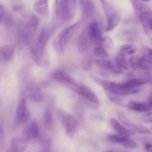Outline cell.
Here are the masks:
<instances>
[{"label":"cell","instance_id":"34","mask_svg":"<svg viewBox=\"0 0 152 152\" xmlns=\"http://www.w3.org/2000/svg\"><path fill=\"white\" fill-rule=\"evenodd\" d=\"M93 65V62L91 59H86L82 62V67L85 71H89Z\"/></svg>","mask_w":152,"mask_h":152},{"label":"cell","instance_id":"2","mask_svg":"<svg viewBox=\"0 0 152 152\" xmlns=\"http://www.w3.org/2000/svg\"><path fill=\"white\" fill-rule=\"evenodd\" d=\"M55 12L62 21H71L76 13V0H56Z\"/></svg>","mask_w":152,"mask_h":152},{"label":"cell","instance_id":"7","mask_svg":"<svg viewBox=\"0 0 152 152\" xmlns=\"http://www.w3.org/2000/svg\"><path fill=\"white\" fill-rule=\"evenodd\" d=\"M24 93L26 97L37 102H42L44 101V96L39 86L33 81L26 83Z\"/></svg>","mask_w":152,"mask_h":152},{"label":"cell","instance_id":"10","mask_svg":"<svg viewBox=\"0 0 152 152\" xmlns=\"http://www.w3.org/2000/svg\"><path fill=\"white\" fill-rule=\"evenodd\" d=\"M118 117L119 120L121 121V123L126 126H127L133 132L142 134H151V130L147 127H145L142 125L137 124V123H134L129 121V120H128L127 117H126V115L123 112L118 113Z\"/></svg>","mask_w":152,"mask_h":152},{"label":"cell","instance_id":"39","mask_svg":"<svg viewBox=\"0 0 152 152\" xmlns=\"http://www.w3.org/2000/svg\"><path fill=\"white\" fill-rule=\"evenodd\" d=\"M140 1H143V2H149V1H151V0H140Z\"/></svg>","mask_w":152,"mask_h":152},{"label":"cell","instance_id":"12","mask_svg":"<svg viewBox=\"0 0 152 152\" xmlns=\"http://www.w3.org/2000/svg\"><path fill=\"white\" fill-rule=\"evenodd\" d=\"M138 16L145 34L150 36L152 31V14L151 10L139 12Z\"/></svg>","mask_w":152,"mask_h":152},{"label":"cell","instance_id":"23","mask_svg":"<svg viewBox=\"0 0 152 152\" xmlns=\"http://www.w3.org/2000/svg\"><path fill=\"white\" fill-rule=\"evenodd\" d=\"M15 53L14 46L10 45H6L1 47V57L5 62H9L13 59Z\"/></svg>","mask_w":152,"mask_h":152},{"label":"cell","instance_id":"6","mask_svg":"<svg viewBox=\"0 0 152 152\" xmlns=\"http://www.w3.org/2000/svg\"><path fill=\"white\" fill-rule=\"evenodd\" d=\"M39 25V18L37 16H31L23 27L22 31V37L24 41H31L35 35Z\"/></svg>","mask_w":152,"mask_h":152},{"label":"cell","instance_id":"30","mask_svg":"<svg viewBox=\"0 0 152 152\" xmlns=\"http://www.w3.org/2000/svg\"><path fill=\"white\" fill-rule=\"evenodd\" d=\"M128 138H129V137L122 136V135L120 134H113L109 135V136L107 137V140H108L109 142H113V143L122 144L124 141H126Z\"/></svg>","mask_w":152,"mask_h":152},{"label":"cell","instance_id":"35","mask_svg":"<svg viewBox=\"0 0 152 152\" xmlns=\"http://www.w3.org/2000/svg\"><path fill=\"white\" fill-rule=\"evenodd\" d=\"M5 12H4V7L1 4H0V24L2 22V20L4 18Z\"/></svg>","mask_w":152,"mask_h":152},{"label":"cell","instance_id":"33","mask_svg":"<svg viewBox=\"0 0 152 152\" xmlns=\"http://www.w3.org/2000/svg\"><path fill=\"white\" fill-rule=\"evenodd\" d=\"M121 145H123L126 148H130V149H133V148H135L137 147L136 142L132 140H131L129 137L126 141H124Z\"/></svg>","mask_w":152,"mask_h":152},{"label":"cell","instance_id":"25","mask_svg":"<svg viewBox=\"0 0 152 152\" xmlns=\"http://www.w3.org/2000/svg\"><path fill=\"white\" fill-rule=\"evenodd\" d=\"M116 65L119 67L120 68H121L122 70H129V59L126 58V56L125 55H123V53H118L117 56H116Z\"/></svg>","mask_w":152,"mask_h":152},{"label":"cell","instance_id":"42","mask_svg":"<svg viewBox=\"0 0 152 152\" xmlns=\"http://www.w3.org/2000/svg\"><path fill=\"white\" fill-rule=\"evenodd\" d=\"M45 152H47V151H45Z\"/></svg>","mask_w":152,"mask_h":152},{"label":"cell","instance_id":"15","mask_svg":"<svg viewBox=\"0 0 152 152\" xmlns=\"http://www.w3.org/2000/svg\"><path fill=\"white\" fill-rule=\"evenodd\" d=\"M23 138L25 140H32L39 136V127L35 121H31L25 126L23 132Z\"/></svg>","mask_w":152,"mask_h":152},{"label":"cell","instance_id":"41","mask_svg":"<svg viewBox=\"0 0 152 152\" xmlns=\"http://www.w3.org/2000/svg\"><path fill=\"white\" fill-rule=\"evenodd\" d=\"M106 152H114V151H106Z\"/></svg>","mask_w":152,"mask_h":152},{"label":"cell","instance_id":"11","mask_svg":"<svg viewBox=\"0 0 152 152\" xmlns=\"http://www.w3.org/2000/svg\"><path fill=\"white\" fill-rule=\"evenodd\" d=\"M92 44L91 38L90 33H89L88 27H86L82 32L77 42V48L80 53H86L90 48Z\"/></svg>","mask_w":152,"mask_h":152},{"label":"cell","instance_id":"38","mask_svg":"<svg viewBox=\"0 0 152 152\" xmlns=\"http://www.w3.org/2000/svg\"><path fill=\"white\" fill-rule=\"evenodd\" d=\"M5 152H18V151H16V150H15L14 148H12V147H10V148H8V149H7Z\"/></svg>","mask_w":152,"mask_h":152},{"label":"cell","instance_id":"5","mask_svg":"<svg viewBox=\"0 0 152 152\" xmlns=\"http://www.w3.org/2000/svg\"><path fill=\"white\" fill-rule=\"evenodd\" d=\"M57 116L61 124L65 129V132L68 134V136L73 137L75 134L77 129H78V120L71 114L62 111H58Z\"/></svg>","mask_w":152,"mask_h":152},{"label":"cell","instance_id":"29","mask_svg":"<svg viewBox=\"0 0 152 152\" xmlns=\"http://www.w3.org/2000/svg\"><path fill=\"white\" fill-rule=\"evenodd\" d=\"M131 1H132L134 7L138 12L151 10H150L149 7H148V5H146L143 1H140V0H131Z\"/></svg>","mask_w":152,"mask_h":152},{"label":"cell","instance_id":"9","mask_svg":"<svg viewBox=\"0 0 152 152\" xmlns=\"http://www.w3.org/2000/svg\"><path fill=\"white\" fill-rule=\"evenodd\" d=\"M31 54L34 62L40 67L45 68L49 65L48 56L46 53L45 50H42L34 45L31 49Z\"/></svg>","mask_w":152,"mask_h":152},{"label":"cell","instance_id":"32","mask_svg":"<svg viewBox=\"0 0 152 152\" xmlns=\"http://www.w3.org/2000/svg\"><path fill=\"white\" fill-rule=\"evenodd\" d=\"M100 45H101L104 46L105 48H108V49H113L114 47V44L113 40L108 37H102Z\"/></svg>","mask_w":152,"mask_h":152},{"label":"cell","instance_id":"28","mask_svg":"<svg viewBox=\"0 0 152 152\" xmlns=\"http://www.w3.org/2000/svg\"><path fill=\"white\" fill-rule=\"evenodd\" d=\"M136 50V47L132 45H124L121 46V48H120V53H123L126 56H132V55L134 54Z\"/></svg>","mask_w":152,"mask_h":152},{"label":"cell","instance_id":"16","mask_svg":"<svg viewBox=\"0 0 152 152\" xmlns=\"http://www.w3.org/2000/svg\"><path fill=\"white\" fill-rule=\"evenodd\" d=\"M95 64L99 67L101 69L104 70V71H110L114 74H123V71L121 68H119L117 65H114L112 62H110L109 60L105 59H99L95 61Z\"/></svg>","mask_w":152,"mask_h":152},{"label":"cell","instance_id":"26","mask_svg":"<svg viewBox=\"0 0 152 152\" xmlns=\"http://www.w3.org/2000/svg\"><path fill=\"white\" fill-rule=\"evenodd\" d=\"M149 82V80H146V79H140V78H135L132 79V80H129L127 82H125L124 83L126 86L128 87L132 88H139L141 86H144V85L147 84Z\"/></svg>","mask_w":152,"mask_h":152},{"label":"cell","instance_id":"3","mask_svg":"<svg viewBox=\"0 0 152 152\" xmlns=\"http://www.w3.org/2000/svg\"><path fill=\"white\" fill-rule=\"evenodd\" d=\"M67 87L74 92L77 93L80 96H82L83 98L87 99L88 101H89L91 103L96 104V105L99 104V101L97 96L95 94L94 92L90 88L88 87L86 85L78 83V82L73 79L72 81L67 86Z\"/></svg>","mask_w":152,"mask_h":152},{"label":"cell","instance_id":"8","mask_svg":"<svg viewBox=\"0 0 152 152\" xmlns=\"http://www.w3.org/2000/svg\"><path fill=\"white\" fill-rule=\"evenodd\" d=\"M30 114L29 109L27 105V101L25 98H22L18 103L15 111V123L17 125L25 124L29 120Z\"/></svg>","mask_w":152,"mask_h":152},{"label":"cell","instance_id":"31","mask_svg":"<svg viewBox=\"0 0 152 152\" xmlns=\"http://www.w3.org/2000/svg\"><path fill=\"white\" fill-rule=\"evenodd\" d=\"M93 53L96 57L101 58V59H105V58H107L108 56V52L105 50V49L104 48L100 47V46L96 47L94 50Z\"/></svg>","mask_w":152,"mask_h":152},{"label":"cell","instance_id":"24","mask_svg":"<svg viewBox=\"0 0 152 152\" xmlns=\"http://www.w3.org/2000/svg\"><path fill=\"white\" fill-rule=\"evenodd\" d=\"M139 67L145 71H150L151 69L152 61H151V50L148 53L145 54L139 59Z\"/></svg>","mask_w":152,"mask_h":152},{"label":"cell","instance_id":"18","mask_svg":"<svg viewBox=\"0 0 152 152\" xmlns=\"http://www.w3.org/2000/svg\"><path fill=\"white\" fill-rule=\"evenodd\" d=\"M34 9L40 16L48 17L49 15L48 0H35Z\"/></svg>","mask_w":152,"mask_h":152},{"label":"cell","instance_id":"14","mask_svg":"<svg viewBox=\"0 0 152 152\" xmlns=\"http://www.w3.org/2000/svg\"><path fill=\"white\" fill-rule=\"evenodd\" d=\"M88 30L90 33L92 43L95 45H100L102 41V30L99 22L94 21L88 25Z\"/></svg>","mask_w":152,"mask_h":152},{"label":"cell","instance_id":"22","mask_svg":"<svg viewBox=\"0 0 152 152\" xmlns=\"http://www.w3.org/2000/svg\"><path fill=\"white\" fill-rule=\"evenodd\" d=\"M49 37H50V33H49L48 30L45 28H42L39 35V37L37 39V43L35 44V45L37 48H39L45 50L46 45H47Z\"/></svg>","mask_w":152,"mask_h":152},{"label":"cell","instance_id":"13","mask_svg":"<svg viewBox=\"0 0 152 152\" xmlns=\"http://www.w3.org/2000/svg\"><path fill=\"white\" fill-rule=\"evenodd\" d=\"M83 13V19L88 20L91 19L96 12V7L92 0H80Z\"/></svg>","mask_w":152,"mask_h":152},{"label":"cell","instance_id":"36","mask_svg":"<svg viewBox=\"0 0 152 152\" xmlns=\"http://www.w3.org/2000/svg\"><path fill=\"white\" fill-rule=\"evenodd\" d=\"M145 149L148 152H152V145L151 143L145 144Z\"/></svg>","mask_w":152,"mask_h":152},{"label":"cell","instance_id":"27","mask_svg":"<svg viewBox=\"0 0 152 152\" xmlns=\"http://www.w3.org/2000/svg\"><path fill=\"white\" fill-rule=\"evenodd\" d=\"M43 121H44L45 126L48 129H50L53 126V117L52 111L50 108H47L45 110L44 114H43Z\"/></svg>","mask_w":152,"mask_h":152},{"label":"cell","instance_id":"17","mask_svg":"<svg viewBox=\"0 0 152 152\" xmlns=\"http://www.w3.org/2000/svg\"><path fill=\"white\" fill-rule=\"evenodd\" d=\"M33 68H34V66L31 63L25 64L22 68H20L17 73V77L19 83L26 84L28 82L31 81L30 78L33 75Z\"/></svg>","mask_w":152,"mask_h":152},{"label":"cell","instance_id":"21","mask_svg":"<svg viewBox=\"0 0 152 152\" xmlns=\"http://www.w3.org/2000/svg\"><path fill=\"white\" fill-rule=\"evenodd\" d=\"M53 77L56 80H57L59 83H62L64 86H67L68 83L73 80L72 77L69 75L68 74H67L65 71L61 69H57L53 72Z\"/></svg>","mask_w":152,"mask_h":152},{"label":"cell","instance_id":"40","mask_svg":"<svg viewBox=\"0 0 152 152\" xmlns=\"http://www.w3.org/2000/svg\"><path fill=\"white\" fill-rule=\"evenodd\" d=\"M0 57H1V47H0Z\"/></svg>","mask_w":152,"mask_h":152},{"label":"cell","instance_id":"20","mask_svg":"<svg viewBox=\"0 0 152 152\" xmlns=\"http://www.w3.org/2000/svg\"><path fill=\"white\" fill-rule=\"evenodd\" d=\"M128 107L131 110L137 112H148L151 110V105H150L148 102H143L130 101L128 102Z\"/></svg>","mask_w":152,"mask_h":152},{"label":"cell","instance_id":"1","mask_svg":"<svg viewBox=\"0 0 152 152\" xmlns=\"http://www.w3.org/2000/svg\"><path fill=\"white\" fill-rule=\"evenodd\" d=\"M81 25V22H77L62 29L53 39V46L56 52L62 53Z\"/></svg>","mask_w":152,"mask_h":152},{"label":"cell","instance_id":"4","mask_svg":"<svg viewBox=\"0 0 152 152\" xmlns=\"http://www.w3.org/2000/svg\"><path fill=\"white\" fill-rule=\"evenodd\" d=\"M101 1L106 15L107 23L105 31L108 32L113 31L116 27H117L120 22V16L112 4L105 1V0H101Z\"/></svg>","mask_w":152,"mask_h":152},{"label":"cell","instance_id":"19","mask_svg":"<svg viewBox=\"0 0 152 152\" xmlns=\"http://www.w3.org/2000/svg\"><path fill=\"white\" fill-rule=\"evenodd\" d=\"M110 123H111V125L113 129L118 133V134L122 135V136L129 137L134 134V132H133L132 130L125 127L124 126H123L120 122H118L115 119H111Z\"/></svg>","mask_w":152,"mask_h":152},{"label":"cell","instance_id":"37","mask_svg":"<svg viewBox=\"0 0 152 152\" xmlns=\"http://www.w3.org/2000/svg\"><path fill=\"white\" fill-rule=\"evenodd\" d=\"M3 135H4V132H3L2 128H1V126H0V140L2 139Z\"/></svg>","mask_w":152,"mask_h":152}]
</instances>
